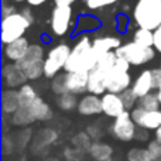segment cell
<instances>
[{
    "instance_id": "6da1fadb",
    "label": "cell",
    "mask_w": 161,
    "mask_h": 161,
    "mask_svg": "<svg viewBox=\"0 0 161 161\" xmlns=\"http://www.w3.org/2000/svg\"><path fill=\"white\" fill-rule=\"evenodd\" d=\"M99 57L92 48V41L88 36H82L75 44L71 47L69 58L65 65V72L75 71H92L99 62Z\"/></svg>"
},
{
    "instance_id": "7a4b0ae2",
    "label": "cell",
    "mask_w": 161,
    "mask_h": 161,
    "mask_svg": "<svg viewBox=\"0 0 161 161\" xmlns=\"http://www.w3.org/2000/svg\"><path fill=\"white\" fill-rule=\"evenodd\" d=\"M131 16L137 27L154 31L161 24V0H134Z\"/></svg>"
},
{
    "instance_id": "3957f363",
    "label": "cell",
    "mask_w": 161,
    "mask_h": 161,
    "mask_svg": "<svg viewBox=\"0 0 161 161\" xmlns=\"http://www.w3.org/2000/svg\"><path fill=\"white\" fill-rule=\"evenodd\" d=\"M44 61H45V51L44 47L38 42L30 45L25 57L19 61V67L24 72L28 80H38L44 76Z\"/></svg>"
},
{
    "instance_id": "277c9868",
    "label": "cell",
    "mask_w": 161,
    "mask_h": 161,
    "mask_svg": "<svg viewBox=\"0 0 161 161\" xmlns=\"http://www.w3.org/2000/svg\"><path fill=\"white\" fill-rule=\"evenodd\" d=\"M130 67L131 65L126 59L117 57L116 64L106 74V89H108V92L122 93L126 89L131 88L133 79L130 75Z\"/></svg>"
},
{
    "instance_id": "5b68a950",
    "label": "cell",
    "mask_w": 161,
    "mask_h": 161,
    "mask_svg": "<svg viewBox=\"0 0 161 161\" xmlns=\"http://www.w3.org/2000/svg\"><path fill=\"white\" fill-rule=\"evenodd\" d=\"M156 54L157 51L154 47H143L134 41L122 44L116 50V55L119 58L126 59L129 64L134 67H140V65L151 62L156 58Z\"/></svg>"
},
{
    "instance_id": "8992f818",
    "label": "cell",
    "mask_w": 161,
    "mask_h": 161,
    "mask_svg": "<svg viewBox=\"0 0 161 161\" xmlns=\"http://www.w3.org/2000/svg\"><path fill=\"white\" fill-rule=\"evenodd\" d=\"M31 23L25 19L21 11H16L7 17H2V42L6 45L24 37Z\"/></svg>"
},
{
    "instance_id": "52a82bcc",
    "label": "cell",
    "mask_w": 161,
    "mask_h": 161,
    "mask_svg": "<svg viewBox=\"0 0 161 161\" xmlns=\"http://www.w3.org/2000/svg\"><path fill=\"white\" fill-rule=\"evenodd\" d=\"M71 47L68 44H57L51 48L45 55L44 61V76L45 78L53 79L57 76L62 69H65L67 61L69 58Z\"/></svg>"
},
{
    "instance_id": "ba28073f",
    "label": "cell",
    "mask_w": 161,
    "mask_h": 161,
    "mask_svg": "<svg viewBox=\"0 0 161 161\" xmlns=\"http://www.w3.org/2000/svg\"><path fill=\"white\" fill-rule=\"evenodd\" d=\"M161 83V71L160 68L144 69L136 76L131 83V89L137 95V97H143L146 95L156 92Z\"/></svg>"
},
{
    "instance_id": "9c48e42d",
    "label": "cell",
    "mask_w": 161,
    "mask_h": 161,
    "mask_svg": "<svg viewBox=\"0 0 161 161\" xmlns=\"http://www.w3.org/2000/svg\"><path fill=\"white\" fill-rule=\"evenodd\" d=\"M74 11L71 6H55L51 11L50 28L55 37H64L69 33L72 25Z\"/></svg>"
},
{
    "instance_id": "30bf717a",
    "label": "cell",
    "mask_w": 161,
    "mask_h": 161,
    "mask_svg": "<svg viewBox=\"0 0 161 161\" xmlns=\"http://www.w3.org/2000/svg\"><path fill=\"white\" fill-rule=\"evenodd\" d=\"M110 133L120 142H131L137 134V125L131 117L130 110H125L120 116L113 119L110 125Z\"/></svg>"
},
{
    "instance_id": "8fae6325",
    "label": "cell",
    "mask_w": 161,
    "mask_h": 161,
    "mask_svg": "<svg viewBox=\"0 0 161 161\" xmlns=\"http://www.w3.org/2000/svg\"><path fill=\"white\" fill-rule=\"evenodd\" d=\"M130 113L137 127L143 130H157L161 126V109L160 110H144L136 106Z\"/></svg>"
},
{
    "instance_id": "7c38bea8",
    "label": "cell",
    "mask_w": 161,
    "mask_h": 161,
    "mask_svg": "<svg viewBox=\"0 0 161 161\" xmlns=\"http://www.w3.org/2000/svg\"><path fill=\"white\" fill-rule=\"evenodd\" d=\"M2 76H3V83H4L6 89L21 88L28 80L17 62H7V64L3 65Z\"/></svg>"
},
{
    "instance_id": "4fadbf2b",
    "label": "cell",
    "mask_w": 161,
    "mask_h": 161,
    "mask_svg": "<svg viewBox=\"0 0 161 161\" xmlns=\"http://www.w3.org/2000/svg\"><path fill=\"white\" fill-rule=\"evenodd\" d=\"M76 110L82 116H97L103 113L102 109V96H97L93 93H85L78 102Z\"/></svg>"
},
{
    "instance_id": "5bb4252c",
    "label": "cell",
    "mask_w": 161,
    "mask_h": 161,
    "mask_svg": "<svg viewBox=\"0 0 161 161\" xmlns=\"http://www.w3.org/2000/svg\"><path fill=\"white\" fill-rule=\"evenodd\" d=\"M102 109L103 114L112 119H116L126 110L120 93H113V92H106L105 95H102Z\"/></svg>"
},
{
    "instance_id": "9a60e30c",
    "label": "cell",
    "mask_w": 161,
    "mask_h": 161,
    "mask_svg": "<svg viewBox=\"0 0 161 161\" xmlns=\"http://www.w3.org/2000/svg\"><path fill=\"white\" fill-rule=\"evenodd\" d=\"M88 71H75V72H65V82H67L68 92L75 95H83L88 92Z\"/></svg>"
},
{
    "instance_id": "2e32d148",
    "label": "cell",
    "mask_w": 161,
    "mask_h": 161,
    "mask_svg": "<svg viewBox=\"0 0 161 161\" xmlns=\"http://www.w3.org/2000/svg\"><path fill=\"white\" fill-rule=\"evenodd\" d=\"M30 42L25 37H21V38L16 40V41L10 42V44L4 45V50H3V54H4V58L7 59L8 62H19L21 61L25 57L28 48H30Z\"/></svg>"
},
{
    "instance_id": "e0dca14e",
    "label": "cell",
    "mask_w": 161,
    "mask_h": 161,
    "mask_svg": "<svg viewBox=\"0 0 161 161\" xmlns=\"http://www.w3.org/2000/svg\"><path fill=\"white\" fill-rule=\"evenodd\" d=\"M21 108L27 109V110L33 114L36 122H38V120L40 122H44V120L53 119V109H51V106L48 105L40 95L33 100V102H30L25 106H21Z\"/></svg>"
},
{
    "instance_id": "ac0fdd59",
    "label": "cell",
    "mask_w": 161,
    "mask_h": 161,
    "mask_svg": "<svg viewBox=\"0 0 161 161\" xmlns=\"http://www.w3.org/2000/svg\"><path fill=\"white\" fill-rule=\"evenodd\" d=\"M106 71L100 69L99 67H95L92 71H89L88 79V92L89 93L102 96L108 92L106 89Z\"/></svg>"
},
{
    "instance_id": "d6986e66",
    "label": "cell",
    "mask_w": 161,
    "mask_h": 161,
    "mask_svg": "<svg viewBox=\"0 0 161 161\" xmlns=\"http://www.w3.org/2000/svg\"><path fill=\"white\" fill-rule=\"evenodd\" d=\"M122 45V40L116 36H103V37H97L92 41V48L96 53V55L102 57L105 54L110 53V51H116L117 48Z\"/></svg>"
},
{
    "instance_id": "ffe728a7",
    "label": "cell",
    "mask_w": 161,
    "mask_h": 161,
    "mask_svg": "<svg viewBox=\"0 0 161 161\" xmlns=\"http://www.w3.org/2000/svg\"><path fill=\"white\" fill-rule=\"evenodd\" d=\"M20 108L19 89H4L2 95V109L4 114H13Z\"/></svg>"
},
{
    "instance_id": "44dd1931",
    "label": "cell",
    "mask_w": 161,
    "mask_h": 161,
    "mask_svg": "<svg viewBox=\"0 0 161 161\" xmlns=\"http://www.w3.org/2000/svg\"><path fill=\"white\" fill-rule=\"evenodd\" d=\"M89 153L96 161H112V154H113V148L106 143L96 142L91 144Z\"/></svg>"
},
{
    "instance_id": "7402d4cb",
    "label": "cell",
    "mask_w": 161,
    "mask_h": 161,
    "mask_svg": "<svg viewBox=\"0 0 161 161\" xmlns=\"http://www.w3.org/2000/svg\"><path fill=\"white\" fill-rule=\"evenodd\" d=\"M34 122H36V119L33 117V114L25 108H21V106L11 114V125L14 126H28L33 125Z\"/></svg>"
},
{
    "instance_id": "603a6c76",
    "label": "cell",
    "mask_w": 161,
    "mask_h": 161,
    "mask_svg": "<svg viewBox=\"0 0 161 161\" xmlns=\"http://www.w3.org/2000/svg\"><path fill=\"white\" fill-rule=\"evenodd\" d=\"M133 41L143 47H154V31L139 27L133 33Z\"/></svg>"
},
{
    "instance_id": "cb8c5ba5",
    "label": "cell",
    "mask_w": 161,
    "mask_h": 161,
    "mask_svg": "<svg viewBox=\"0 0 161 161\" xmlns=\"http://www.w3.org/2000/svg\"><path fill=\"white\" fill-rule=\"evenodd\" d=\"M76 96H78V95L71 93V92L64 93V95H61V96H58V99H57V105H58V108L61 109V110L71 112V110H74V109L78 108L79 99Z\"/></svg>"
},
{
    "instance_id": "d4e9b609",
    "label": "cell",
    "mask_w": 161,
    "mask_h": 161,
    "mask_svg": "<svg viewBox=\"0 0 161 161\" xmlns=\"http://www.w3.org/2000/svg\"><path fill=\"white\" fill-rule=\"evenodd\" d=\"M137 106L144 109V110H160L161 109V103L156 92H151V93L146 95V96L139 97Z\"/></svg>"
},
{
    "instance_id": "484cf974",
    "label": "cell",
    "mask_w": 161,
    "mask_h": 161,
    "mask_svg": "<svg viewBox=\"0 0 161 161\" xmlns=\"http://www.w3.org/2000/svg\"><path fill=\"white\" fill-rule=\"evenodd\" d=\"M38 96L37 91L34 89L33 85L30 83H25L21 88H19V97H20V106H25L30 102H33L36 97Z\"/></svg>"
},
{
    "instance_id": "4316f807",
    "label": "cell",
    "mask_w": 161,
    "mask_h": 161,
    "mask_svg": "<svg viewBox=\"0 0 161 161\" xmlns=\"http://www.w3.org/2000/svg\"><path fill=\"white\" fill-rule=\"evenodd\" d=\"M51 92H53L55 96H61L64 93H68L67 89V82H65V72L64 74H58L57 76H54L51 79Z\"/></svg>"
},
{
    "instance_id": "83f0119b",
    "label": "cell",
    "mask_w": 161,
    "mask_h": 161,
    "mask_svg": "<svg viewBox=\"0 0 161 161\" xmlns=\"http://www.w3.org/2000/svg\"><path fill=\"white\" fill-rule=\"evenodd\" d=\"M127 160L129 161H153L147 147L146 148H143V147L130 148L127 153Z\"/></svg>"
},
{
    "instance_id": "f1b7e54d",
    "label": "cell",
    "mask_w": 161,
    "mask_h": 161,
    "mask_svg": "<svg viewBox=\"0 0 161 161\" xmlns=\"http://www.w3.org/2000/svg\"><path fill=\"white\" fill-rule=\"evenodd\" d=\"M120 97H122L123 103H125L126 110H130V112L136 108L137 102H139V97H137V95L134 93L131 88H129V89H126L125 92H122V93H120Z\"/></svg>"
},
{
    "instance_id": "f546056e",
    "label": "cell",
    "mask_w": 161,
    "mask_h": 161,
    "mask_svg": "<svg viewBox=\"0 0 161 161\" xmlns=\"http://www.w3.org/2000/svg\"><path fill=\"white\" fill-rule=\"evenodd\" d=\"M116 61H117L116 51H110V53H108V54H105V55L100 57V59H99V62H97L96 67H99L100 69H103V71L108 72L109 69L113 68V65L116 64Z\"/></svg>"
},
{
    "instance_id": "4dcf8cb0",
    "label": "cell",
    "mask_w": 161,
    "mask_h": 161,
    "mask_svg": "<svg viewBox=\"0 0 161 161\" xmlns=\"http://www.w3.org/2000/svg\"><path fill=\"white\" fill-rule=\"evenodd\" d=\"M119 0H83L86 8L89 10H99V8H105L108 6H112L117 3Z\"/></svg>"
},
{
    "instance_id": "1f68e13d",
    "label": "cell",
    "mask_w": 161,
    "mask_h": 161,
    "mask_svg": "<svg viewBox=\"0 0 161 161\" xmlns=\"http://www.w3.org/2000/svg\"><path fill=\"white\" fill-rule=\"evenodd\" d=\"M147 150L151 156L153 161H161V143L157 142L156 139L147 144Z\"/></svg>"
},
{
    "instance_id": "d6a6232c",
    "label": "cell",
    "mask_w": 161,
    "mask_h": 161,
    "mask_svg": "<svg viewBox=\"0 0 161 161\" xmlns=\"http://www.w3.org/2000/svg\"><path fill=\"white\" fill-rule=\"evenodd\" d=\"M154 48L161 54V24L154 30Z\"/></svg>"
},
{
    "instance_id": "836d02e7",
    "label": "cell",
    "mask_w": 161,
    "mask_h": 161,
    "mask_svg": "<svg viewBox=\"0 0 161 161\" xmlns=\"http://www.w3.org/2000/svg\"><path fill=\"white\" fill-rule=\"evenodd\" d=\"M13 13H16V7L11 6V4H6L4 3V4H3V8H2V17H7Z\"/></svg>"
},
{
    "instance_id": "e575fe53",
    "label": "cell",
    "mask_w": 161,
    "mask_h": 161,
    "mask_svg": "<svg viewBox=\"0 0 161 161\" xmlns=\"http://www.w3.org/2000/svg\"><path fill=\"white\" fill-rule=\"evenodd\" d=\"M21 13L24 14V16H25V19H27L28 21L31 23V24H33V23H34V16H33V13H31L30 7H25V8H23V10H21Z\"/></svg>"
},
{
    "instance_id": "d590c367",
    "label": "cell",
    "mask_w": 161,
    "mask_h": 161,
    "mask_svg": "<svg viewBox=\"0 0 161 161\" xmlns=\"http://www.w3.org/2000/svg\"><path fill=\"white\" fill-rule=\"evenodd\" d=\"M76 0H54L55 6H72Z\"/></svg>"
},
{
    "instance_id": "8d00e7d4",
    "label": "cell",
    "mask_w": 161,
    "mask_h": 161,
    "mask_svg": "<svg viewBox=\"0 0 161 161\" xmlns=\"http://www.w3.org/2000/svg\"><path fill=\"white\" fill-rule=\"evenodd\" d=\"M25 2L28 3V6H34V7H37V6L44 4L47 0H25Z\"/></svg>"
},
{
    "instance_id": "74e56055",
    "label": "cell",
    "mask_w": 161,
    "mask_h": 161,
    "mask_svg": "<svg viewBox=\"0 0 161 161\" xmlns=\"http://www.w3.org/2000/svg\"><path fill=\"white\" fill-rule=\"evenodd\" d=\"M154 131H156V140L161 143V126L157 129V130H154Z\"/></svg>"
},
{
    "instance_id": "f35d334b",
    "label": "cell",
    "mask_w": 161,
    "mask_h": 161,
    "mask_svg": "<svg viewBox=\"0 0 161 161\" xmlns=\"http://www.w3.org/2000/svg\"><path fill=\"white\" fill-rule=\"evenodd\" d=\"M156 93H157V96H158V100H160V103H161V83H160L158 89L156 91Z\"/></svg>"
},
{
    "instance_id": "ab89813d",
    "label": "cell",
    "mask_w": 161,
    "mask_h": 161,
    "mask_svg": "<svg viewBox=\"0 0 161 161\" xmlns=\"http://www.w3.org/2000/svg\"><path fill=\"white\" fill-rule=\"evenodd\" d=\"M14 2H17V3H21V2H25V0H14Z\"/></svg>"
},
{
    "instance_id": "60d3db41",
    "label": "cell",
    "mask_w": 161,
    "mask_h": 161,
    "mask_svg": "<svg viewBox=\"0 0 161 161\" xmlns=\"http://www.w3.org/2000/svg\"><path fill=\"white\" fill-rule=\"evenodd\" d=\"M160 71H161V65H160Z\"/></svg>"
}]
</instances>
